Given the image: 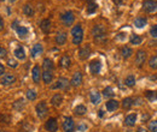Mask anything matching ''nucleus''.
<instances>
[{"mask_svg": "<svg viewBox=\"0 0 157 132\" xmlns=\"http://www.w3.org/2000/svg\"><path fill=\"white\" fill-rule=\"evenodd\" d=\"M101 95L104 96V97H106V98H111V97H114L115 96V90H114V88L113 87H105L104 88V90L101 91Z\"/></svg>", "mask_w": 157, "mask_h": 132, "instance_id": "72a5a7b5", "label": "nucleus"}, {"mask_svg": "<svg viewBox=\"0 0 157 132\" xmlns=\"http://www.w3.org/2000/svg\"><path fill=\"white\" fill-rule=\"evenodd\" d=\"M147 127L150 132H157V120H150Z\"/></svg>", "mask_w": 157, "mask_h": 132, "instance_id": "ea45409f", "label": "nucleus"}, {"mask_svg": "<svg viewBox=\"0 0 157 132\" xmlns=\"http://www.w3.org/2000/svg\"><path fill=\"white\" fill-rule=\"evenodd\" d=\"M7 1H9V2H10V4H13V2H16V1H17V0H7Z\"/></svg>", "mask_w": 157, "mask_h": 132, "instance_id": "603ef678", "label": "nucleus"}, {"mask_svg": "<svg viewBox=\"0 0 157 132\" xmlns=\"http://www.w3.org/2000/svg\"><path fill=\"white\" fill-rule=\"evenodd\" d=\"M78 131H81V132L86 131V130H87V125H86V124H80V125H78Z\"/></svg>", "mask_w": 157, "mask_h": 132, "instance_id": "09e8293b", "label": "nucleus"}, {"mask_svg": "<svg viewBox=\"0 0 157 132\" xmlns=\"http://www.w3.org/2000/svg\"><path fill=\"white\" fill-rule=\"evenodd\" d=\"M0 132H6V131H2V130H0Z\"/></svg>", "mask_w": 157, "mask_h": 132, "instance_id": "5fc2aeb1", "label": "nucleus"}, {"mask_svg": "<svg viewBox=\"0 0 157 132\" xmlns=\"http://www.w3.org/2000/svg\"><path fill=\"white\" fill-rule=\"evenodd\" d=\"M78 54L80 60H87L88 58L91 57V54H92V48H91V46H90L88 43H86L85 46L80 47Z\"/></svg>", "mask_w": 157, "mask_h": 132, "instance_id": "9d476101", "label": "nucleus"}, {"mask_svg": "<svg viewBox=\"0 0 157 132\" xmlns=\"http://www.w3.org/2000/svg\"><path fill=\"white\" fill-rule=\"evenodd\" d=\"M123 83H124L126 87H128V88H133V87L136 85L137 80H136V77H134L133 75H128L126 78H124Z\"/></svg>", "mask_w": 157, "mask_h": 132, "instance_id": "473e14b6", "label": "nucleus"}, {"mask_svg": "<svg viewBox=\"0 0 157 132\" xmlns=\"http://www.w3.org/2000/svg\"><path fill=\"white\" fill-rule=\"evenodd\" d=\"M145 96H146V98L150 101V102H155L157 101V91L156 90H147L146 93H145Z\"/></svg>", "mask_w": 157, "mask_h": 132, "instance_id": "4c0bfd02", "label": "nucleus"}, {"mask_svg": "<svg viewBox=\"0 0 157 132\" xmlns=\"http://www.w3.org/2000/svg\"><path fill=\"white\" fill-rule=\"evenodd\" d=\"M62 129L64 132H74L75 131V121L71 116H64L62 123Z\"/></svg>", "mask_w": 157, "mask_h": 132, "instance_id": "1a4fd4ad", "label": "nucleus"}, {"mask_svg": "<svg viewBox=\"0 0 157 132\" xmlns=\"http://www.w3.org/2000/svg\"><path fill=\"white\" fill-rule=\"evenodd\" d=\"M86 1H87V4L88 2H94V0H86Z\"/></svg>", "mask_w": 157, "mask_h": 132, "instance_id": "864d4df0", "label": "nucleus"}, {"mask_svg": "<svg viewBox=\"0 0 157 132\" xmlns=\"http://www.w3.org/2000/svg\"><path fill=\"white\" fill-rule=\"evenodd\" d=\"M101 67H103V62H101V60L98 59V58L92 59V60L90 61V64H88L90 72H91L93 76L99 75V73H100V71H101Z\"/></svg>", "mask_w": 157, "mask_h": 132, "instance_id": "6e6552de", "label": "nucleus"}, {"mask_svg": "<svg viewBox=\"0 0 157 132\" xmlns=\"http://www.w3.org/2000/svg\"><path fill=\"white\" fill-rule=\"evenodd\" d=\"M133 24H134V27L137 29H144L147 25V18H145V17H137V18L134 19Z\"/></svg>", "mask_w": 157, "mask_h": 132, "instance_id": "c756f323", "label": "nucleus"}, {"mask_svg": "<svg viewBox=\"0 0 157 132\" xmlns=\"http://www.w3.org/2000/svg\"><path fill=\"white\" fill-rule=\"evenodd\" d=\"M5 28H6L5 19H4V17H2V15L0 13V33H4V31H5Z\"/></svg>", "mask_w": 157, "mask_h": 132, "instance_id": "a18cd8bd", "label": "nucleus"}, {"mask_svg": "<svg viewBox=\"0 0 157 132\" xmlns=\"http://www.w3.org/2000/svg\"><path fill=\"white\" fill-rule=\"evenodd\" d=\"M86 113H87V107H86L85 105L80 103L78 106H75V108H74V114H75L76 116H83V115H86Z\"/></svg>", "mask_w": 157, "mask_h": 132, "instance_id": "2f4dec72", "label": "nucleus"}, {"mask_svg": "<svg viewBox=\"0 0 157 132\" xmlns=\"http://www.w3.org/2000/svg\"><path fill=\"white\" fill-rule=\"evenodd\" d=\"M104 115H105V112H104L103 109H99V111H98V116H99V118H104Z\"/></svg>", "mask_w": 157, "mask_h": 132, "instance_id": "8fccbe9b", "label": "nucleus"}, {"mask_svg": "<svg viewBox=\"0 0 157 132\" xmlns=\"http://www.w3.org/2000/svg\"><path fill=\"white\" fill-rule=\"evenodd\" d=\"M45 130L47 132H57L58 131V121L56 118H48L45 123Z\"/></svg>", "mask_w": 157, "mask_h": 132, "instance_id": "f8f14e48", "label": "nucleus"}, {"mask_svg": "<svg viewBox=\"0 0 157 132\" xmlns=\"http://www.w3.org/2000/svg\"><path fill=\"white\" fill-rule=\"evenodd\" d=\"M6 62H7V66L11 67V69L18 67V60H16V59H7Z\"/></svg>", "mask_w": 157, "mask_h": 132, "instance_id": "a19ab883", "label": "nucleus"}, {"mask_svg": "<svg viewBox=\"0 0 157 132\" xmlns=\"http://www.w3.org/2000/svg\"><path fill=\"white\" fill-rule=\"evenodd\" d=\"M70 35H71V42H73V45L80 46L82 43V41H83V35H85L82 24L78 23V24L73 25V28L70 30Z\"/></svg>", "mask_w": 157, "mask_h": 132, "instance_id": "7ed1b4c3", "label": "nucleus"}, {"mask_svg": "<svg viewBox=\"0 0 157 132\" xmlns=\"http://www.w3.org/2000/svg\"><path fill=\"white\" fill-rule=\"evenodd\" d=\"M121 106H122V108L126 109V111L131 109V108L134 106V98H132V97H124V98L122 100V102H121Z\"/></svg>", "mask_w": 157, "mask_h": 132, "instance_id": "7c9ffc66", "label": "nucleus"}, {"mask_svg": "<svg viewBox=\"0 0 157 132\" xmlns=\"http://www.w3.org/2000/svg\"><path fill=\"white\" fill-rule=\"evenodd\" d=\"M97 10H98V5L96 4V1H94V2H88V4H87V7H86V12H87V15H93V13L97 12Z\"/></svg>", "mask_w": 157, "mask_h": 132, "instance_id": "f704fd0d", "label": "nucleus"}, {"mask_svg": "<svg viewBox=\"0 0 157 132\" xmlns=\"http://www.w3.org/2000/svg\"><path fill=\"white\" fill-rule=\"evenodd\" d=\"M17 82V76L12 72H5L0 78V84L2 87H11Z\"/></svg>", "mask_w": 157, "mask_h": 132, "instance_id": "423d86ee", "label": "nucleus"}, {"mask_svg": "<svg viewBox=\"0 0 157 132\" xmlns=\"http://www.w3.org/2000/svg\"><path fill=\"white\" fill-rule=\"evenodd\" d=\"M2 59H7V51H6V48L0 43V60H2Z\"/></svg>", "mask_w": 157, "mask_h": 132, "instance_id": "37998d69", "label": "nucleus"}, {"mask_svg": "<svg viewBox=\"0 0 157 132\" xmlns=\"http://www.w3.org/2000/svg\"><path fill=\"white\" fill-rule=\"evenodd\" d=\"M0 1H5V0H0Z\"/></svg>", "mask_w": 157, "mask_h": 132, "instance_id": "6e6d98bb", "label": "nucleus"}, {"mask_svg": "<svg viewBox=\"0 0 157 132\" xmlns=\"http://www.w3.org/2000/svg\"><path fill=\"white\" fill-rule=\"evenodd\" d=\"M25 97H27V100H29V101H35L36 97H38V93H36L34 89H28V90L25 91Z\"/></svg>", "mask_w": 157, "mask_h": 132, "instance_id": "c9c22d12", "label": "nucleus"}, {"mask_svg": "<svg viewBox=\"0 0 157 132\" xmlns=\"http://www.w3.org/2000/svg\"><path fill=\"white\" fill-rule=\"evenodd\" d=\"M120 52H121V57L123 58V59H129L133 55V49L129 46H122Z\"/></svg>", "mask_w": 157, "mask_h": 132, "instance_id": "c85d7f7f", "label": "nucleus"}, {"mask_svg": "<svg viewBox=\"0 0 157 132\" xmlns=\"http://www.w3.org/2000/svg\"><path fill=\"white\" fill-rule=\"evenodd\" d=\"M24 107H25V101H24V98H23V97L17 98V100H16V101H13V103H12V109H13V111H16V112H21V111H23V109H24Z\"/></svg>", "mask_w": 157, "mask_h": 132, "instance_id": "bb28decb", "label": "nucleus"}, {"mask_svg": "<svg viewBox=\"0 0 157 132\" xmlns=\"http://www.w3.org/2000/svg\"><path fill=\"white\" fill-rule=\"evenodd\" d=\"M42 69H44V71H51L52 72L56 69V64L51 58H45L42 60Z\"/></svg>", "mask_w": 157, "mask_h": 132, "instance_id": "4be33fe9", "label": "nucleus"}, {"mask_svg": "<svg viewBox=\"0 0 157 132\" xmlns=\"http://www.w3.org/2000/svg\"><path fill=\"white\" fill-rule=\"evenodd\" d=\"M141 42H143V37L137 35V34H133V35L129 37V43L133 45V46H138V45H140Z\"/></svg>", "mask_w": 157, "mask_h": 132, "instance_id": "e433bc0d", "label": "nucleus"}, {"mask_svg": "<svg viewBox=\"0 0 157 132\" xmlns=\"http://www.w3.org/2000/svg\"><path fill=\"white\" fill-rule=\"evenodd\" d=\"M68 41V34L65 31H58L55 36V43L57 46H64Z\"/></svg>", "mask_w": 157, "mask_h": 132, "instance_id": "a211bd4d", "label": "nucleus"}, {"mask_svg": "<svg viewBox=\"0 0 157 132\" xmlns=\"http://www.w3.org/2000/svg\"><path fill=\"white\" fill-rule=\"evenodd\" d=\"M5 71H6V66L0 61V78L4 76V73H5Z\"/></svg>", "mask_w": 157, "mask_h": 132, "instance_id": "49530a36", "label": "nucleus"}, {"mask_svg": "<svg viewBox=\"0 0 157 132\" xmlns=\"http://www.w3.org/2000/svg\"><path fill=\"white\" fill-rule=\"evenodd\" d=\"M118 107H120V102H118L117 100H115V98H110V100H108V101L105 102V108H106V111L110 112V113L117 111Z\"/></svg>", "mask_w": 157, "mask_h": 132, "instance_id": "6ab92c4d", "label": "nucleus"}, {"mask_svg": "<svg viewBox=\"0 0 157 132\" xmlns=\"http://www.w3.org/2000/svg\"><path fill=\"white\" fill-rule=\"evenodd\" d=\"M0 121L4 124H10V121H11V116L9 115V114L4 113V114H0Z\"/></svg>", "mask_w": 157, "mask_h": 132, "instance_id": "79ce46f5", "label": "nucleus"}, {"mask_svg": "<svg viewBox=\"0 0 157 132\" xmlns=\"http://www.w3.org/2000/svg\"><path fill=\"white\" fill-rule=\"evenodd\" d=\"M13 57L16 60H20V61H24L27 59V53H25V49L22 45H17L13 49Z\"/></svg>", "mask_w": 157, "mask_h": 132, "instance_id": "9b49d317", "label": "nucleus"}, {"mask_svg": "<svg viewBox=\"0 0 157 132\" xmlns=\"http://www.w3.org/2000/svg\"><path fill=\"white\" fill-rule=\"evenodd\" d=\"M70 87H71L70 80L67 77H60V78L57 79V82L53 85H51V89L52 90H63V91H65V90H69Z\"/></svg>", "mask_w": 157, "mask_h": 132, "instance_id": "39448f33", "label": "nucleus"}, {"mask_svg": "<svg viewBox=\"0 0 157 132\" xmlns=\"http://www.w3.org/2000/svg\"><path fill=\"white\" fill-rule=\"evenodd\" d=\"M0 103H1V100H0Z\"/></svg>", "mask_w": 157, "mask_h": 132, "instance_id": "4d7b16f0", "label": "nucleus"}, {"mask_svg": "<svg viewBox=\"0 0 157 132\" xmlns=\"http://www.w3.org/2000/svg\"><path fill=\"white\" fill-rule=\"evenodd\" d=\"M11 28H12V30H15L17 37L20 38V40H27V38L29 37V34H30L29 28H28L27 25L21 24L18 19L12 20V23H11Z\"/></svg>", "mask_w": 157, "mask_h": 132, "instance_id": "f03ea898", "label": "nucleus"}, {"mask_svg": "<svg viewBox=\"0 0 157 132\" xmlns=\"http://www.w3.org/2000/svg\"><path fill=\"white\" fill-rule=\"evenodd\" d=\"M58 65L60 69H69L71 66V58L69 57L68 54H63L62 57L59 58Z\"/></svg>", "mask_w": 157, "mask_h": 132, "instance_id": "412c9836", "label": "nucleus"}, {"mask_svg": "<svg viewBox=\"0 0 157 132\" xmlns=\"http://www.w3.org/2000/svg\"><path fill=\"white\" fill-rule=\"evenodd\" d=\"M22 13H23L25 17L32 18V17H34V15H35V9H34V6H33L30 2H25V4L23 5V7H22Z\"/></svg>", "mask_w": 157, "mask_h": 132, "instance_id": "dca6fc26", "label": "nucleus"}, {"mask_svg": "<svg viewBox=\"0 0 157 132\" xmlns=\"http://www.w3.org/2000/svg\"><path fill=\"white\" fill-rule=\"evenodd\" d=\"M35 112H36L38 118L41 120H44L48 115V106H47L46 101H40L39 103L35 106Z\"/></svg>", "mask_w": 157, "mask_h": 132, "instance_id": "0eeeda50", "label": "nucleus"}, {"mask_svg": "<svg viewBox=\"0 0 157 132\" xmlns=\"http://www.w3.org/2000/svg\"><path fill=\"white\" fill-rule=\"evenodd\" d=\"M150 35H151L152 38H157V24L151 25V28H150Z\"/></svg>", "mask_w": 157, "mask_h": 132, "instance_id": "c03bdc74", "label": "nucleus"}, {"mask_svg": "<svg viewBox=\"0 0 157 132\" xmlns=\"http://www.w3.org/2000/svg\"><path fill=\"white\" fill-rule=\"evenodd\" d=\"M82 82H83V75H82V72L76 71V72L73 75L71 79H70V84H71V87L78 88V87H80V85L82 84Z\"/></svg>", "mask_w": 157, "mask_h": 132, "instance_id": "f3484780", "label": "nucleus"}, {"mask_svg": "<svg viewBox=\"0 0 157 132\" xmlns=\"http://www.w3.org/2000/svg\"><path fill=\"white\" fill-rule=\"evenodd\" d=\"M90 101H91V103L94 105V106L99 105V103L101 102V95H100V93L97 91V90H92V91L90 93Z\"/></svg>", "mask_w": 157, "mask_h": 132, "instance_id": "a878e982", "label": "nucleus"}, {"mask_svg": "<svg viewBox=\"0 0 157 132\" xmlns=\"http://www.w3.org/2000/svg\"><path fill=\"white\" fill-rule=\"evenodd\" d=\"M149 67L152 69V70H157V55L150 58L149 60Z\"/></svg>", "mask_w": 157, "mask_h": 132, "instance_id": "58836bf2", "label": "nucleus"}, {"mask_svg": "<svg viewBox=\"0 0 157 132\" xmlns=\"http://www.w3.org/2000/svg\"><path fill=\"white\" fill-rule=\"evenodd\" d=\"M63 95L59 94V93H56V94L52 95V97H51V100H50V102H51V105L52 106H55V107H59L62 103H63Z\"/></svg>", "mask_w": 157, "mask_h": 132, "instance_id": "cd10ccee", "label": "nucleus"}, {"mask_svg": "<svg viewBox=\"0 0 157 132\" xmlns=\"http://www.w3.org/2000/svg\"><path fill=\"white\" fill-rule=\"evenodd\" d=\"M41 67H40V65H34L33 67H32V72H30V75H32V79H33V82L35 83V84H39L40 80H41Z\"/></svg>", "mask_w": 157, "mask_h": 132, "instance_id": "2eb2a0df", "label": "nucleus"}, {"mask_svg": "<svg viewBox=\"0 0 157 132\" xmlns=\"http://www.w3.org/2000/svg\"><path fill=\"white\" fill-rule=\"evenodd\" d=\"M137 119H138V114L137 113H129L128 115H126L124 118V125L127 127H133L137 123Z\"/></svg>", "mask_w": 157, "mask_h": 132, "instance_id": "5701e85b", "label": "nucleus"}, {"mask_svg": "<svg viewBox=\"0 0 157 132\" xmlns=\"http://www.w3.org/2000/svg\"><path fill=\"white\" fill-rule=\"evenodd\" d=\"M137 132H149V131H147L146 129H144V127H139L137 130Z\"/></svg>", "mask_w": 157, "mask_h": 132, "instance_id": "3c124183", "label": "nucleus"}, {"mask_svg": "<svg viewBox=\"0 0 157 132\" xmlns=\"http://www.w3.org/2000/svg\"><path fill=\"white\" fill-rule=\"evenodd\" d=\"M42 53H44V46L41 43H39V42L33 45V47L30 48V57L34 58V59L40 57Z\"/></svg>", "mask_w": 157, "mask_h": 132, "instance_id": "aec40b11", "label": "nucleus"}, {"mask_svg": "<svg viewBox=\"0 0 157 132\" xmlns=\"http://www.w3.org/2000/svg\"><path fill=\"white\" fill-rule=\"evenodd\" d=\"M39 28L44 34H50V31L52 29V22H51V19L42 18L39 23Z\"/></svg>", "mask_w": 157, "mask_h": 132, "instance_id": "ddd939ff", "label": "nucleus"}, {"mask_svg": "<svg viewBox=\"0 0 157 132\" xmlns=\"http://www.w3.org/2000/svg\"><path fill=\"white\" fill-rule=\"evenodd\" d=\"M53 78H55L53 72H51V71H42V73H41V80H42L44 84H46V85L51 84L53 82Z\"/></svg>", "mask_w": 157, "mask_h": 132, "instance_id": "393cba45", "label": "nucleus"}, {"mask_svg": "<svg viewBox=\"0 0 157 132\" xmlns=\"http://www.w3.org/2000/svg\"><path fill=\"white\" fill-rule=\"evenodd\" d=\"M59 19H60V22L64 27L70 28L75 23V13L71 10H67V11H64L59 15Z\"/></svg>", "mask_w": 157, "mask_h": 132, "instance_id": "20e7f679", "label": "nucleus"}, {"mask_svg": "<svg viewBox=\"0 0 157 132\" xmlns=\"http://www.w3.org/2000/svg\"><path fill=\"white\" fill-rule=\"evenodd\" d=\"M113 2L116 5V6H123L124 5V0H113Z\"/></svg>", "mask_w": 157, "mask_h": 132, "instance_id": "de8ad7c7", "label": "nucleus"}, {"mask_svg": "<svg viewBox=\"0 0 157 132\" xmlns=\"http://www.w3.org/2000/svg\"><path fill=\"white\" fill-rule=\"evenodd\" d=\"M143 10L147 13H152L157 10V1L156 0H145L143 2Z\"/></svg>", "mask_w": 157, "mask_h": 132, "instance_id": "4468645a", "label": "nucleus"}, {"mask_svg": "<svg viewBox=\"0 0 157 132\" xmlns=\"http://www.w3.org/2000/svg\"><path fill=\"white\" fill-rule=\"evenodd\" d=\"M91 35L94 40L96 43H103L106 41L108 38V28L105 24L97 23L93 25L92 30H91Z\"/></svg>", "mask_w": 157, "mask_h": 132, "instance_id": "f257e3e1", "label": "nucleus"}, {"mask_svg": "<svg viewBox=\"0 0 157 132\" xmlns=\"http://www.w3.org/2000/svg\"><path fill=\"white\" fill-rule=\"evenodd\" d=\"M145 61H146V52L141 51V49L138 51L137 54H136V64H137V66L141 67L145 64Z\"/></svg>", "mask_w": 157, "mask_h": 132, "instance_id": "b1692460", "label": "nucleus"}]
</instances>
